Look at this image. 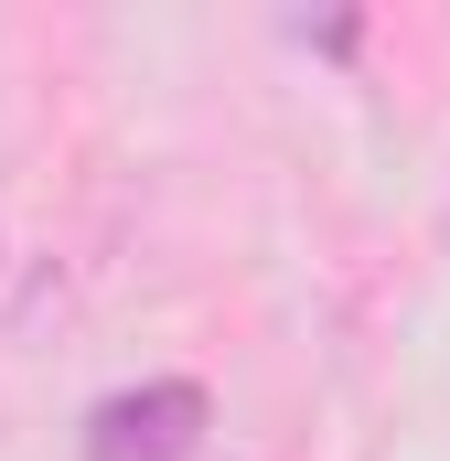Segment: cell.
Wrapping results in <instances>:
<instances>
[{"instance_id": "obj_1", "label": "cell", "mask_w": 450, "mask_h": 461, "mask_svg": "<svg viewBox=\"0 0 450 461\" xmlns=\"http://www.w3.org/2000/svg\"><path fill=\"white\" fill-rule=\"evenodd\" d=\"M215 429V397L194 375H150L86 408V461H194Z\"/></svg>"}]
</instances>
